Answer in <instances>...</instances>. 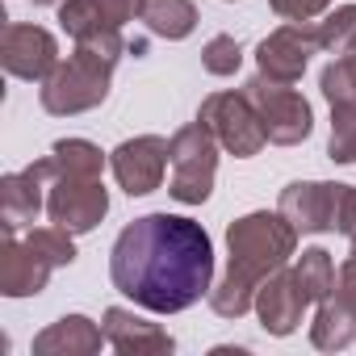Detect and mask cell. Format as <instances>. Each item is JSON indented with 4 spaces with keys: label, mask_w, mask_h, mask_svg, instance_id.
I'll list each match as a JSON object with an SVG mask.
<instances>
[{
    "label": "cell",
    "mask_w": 356,
    "mask_h": 356,
    "mask_svg": "<svg viewBox=\"0 0 356 356\" xmlns=\"http://www.w3.org/2000/svg\"><path fill=\"white\" fill-rule=\"evenodd\" d=\"M109 277L118 293L151 314L189 310L214 289V243L185 214H143L118 235Z\"/></svg>",
    "instance_id": "obj_1"
},
{
    "label": "cell",
    "mask_w": 356,
    "mask_h": 356,
    "mask_svg": "<svg viewBox=\"0 0 356 356\" xmlns=\"http://www.w3.org/2000/svg\"><path fill=\"white\" fill-rule=\"evenodd\" d=\"M298 243V227L277 210H256L239 222H231L227 231V248H231V264L218 289H210V306L222 318H239L248 310H256V289L285 268V260L293 256Z\"/></svg>",
    "instance_id": "obj_2"
},
{
    "label": "cell",
    "mask_w": 356,
    "mask_h": 356,
    "mask_svg": "<svg viewBox=\"0 0 356 356\" xmlns=\"http://www.w3.org/2000/svg\"><path fill=\"white\" fill-rule=\"evenodd\" d=\"M122 34H105V38H84L76 42V51L42 80V109L72 118L84 109H97L109 92V76L118 67L122 55Z\"/></svg>",
    "instance_id": "obj_3"
},
{
    "label": "cell",
    "mask_w": 356,
    "mask_h": 356,
    "mask_svg": "<svg viewBox=\"0 0 356 356\" xmlns=\"http://www.w3.org/2000/svg\"><path fill=\"white\" fill-rule=\"evenodd\" d=\"M76 260V243H72V231L63 227H30L26 239L17 235H5L0 243V293L5 298H30V293H42V285L51 281L55 268L72 264Z\"/></svg>",
    "instance_id": "obj_4"
},
{
    "label": "cell",
    "mask_w": 356,
    "mask_h": 356,
    "mask_svg": "<svg viewBox=\"0 0 356 356\" xmlns=\"http://www.w3.org/2000/svg\"><path fill=\"white\" fill-rule=\"evenodd\" d=\"M214 172H218V138L193 122L185 130L172 134V181L168 193L181 206H202L214 189Z\"/></svg>",
    "instance_id": "obj_5"
},
{
    "label": "cell",
    "mask_w": 356,
    "mask_h": 356,
    "mask_svg": "<svg viewBox=\"0 0 356 356\" xmlns=\"http://www.w3.org/2000/svg\"><path fill=\"white\" fill-rule=\"evenodd\" d=\"M243 92H248V101L256 105V113H260V122H264L268 143H277V147H293V143H302V138L310 134L314 113H310L306 97H302V92H293V84L268 80V76L260 72L256 80H248V84H243Z\"/></svg>",
    "instance_id": "obj_6"
},
{
    "label": "cell",
    "mask_w": 356,
    "mask_h": 356,
    "mask_svg": "<svg viewBox=\"0 0 356 356\" xmlns=\"http://www.w3.org/2000/svg\"><path fill=\"white\" fill-rule=\"evenodd\" d=\"M197 122L218 138V147H227V151L239 155V159L256 155V151L268 143L264 122H260V113H256V105L248 101L243 88H239V92H214V97H206Z\"/></svg>",
    "instance_id": "obj_7"
},
{
    "label": "cell",
    "mask_w": 356,
    "mask_h": 356,
    "mask_svg": "<svg viewBox=\"0 0 356 356\" xmlns=\"http://www.w3.org/2000/svg\"><path fill=\"white\" fill-rule=\"evenodd\" d=\"M109 210V193L101 185V176H84V172H63L55 163V181H51V193H47V214L55 227L72 231V235H84L92 231Z\"/></svg>",
    "instance_id": "obj_8"
},
{
    "label": "cell",
    "mask_w": 356,
    "mask_h": 356,
    "mask_svg": "<svg viewBox=\"0 0 356 356\" xmlns=\"http://www.w3.org/2000/svg\"><path fill=\"white\" fill-rule=\"evenodd\" d=\"M113 176L118 185L130 193V197H143V193H155L163 185V172L172 168V138H159V134H138V138H126L113 155Z\"/></svg>",
    "instance_id": "obj_9"
},
{
    "label": "cell",
    "mask_w": 356,
    "mask_h": 356,
    "mask_svg": "<svg viewBox=\"0 0 356 356\" xmlns=\"http://www.w3.org/2000/svg\"><path fill=\"white\" fill-rule=\"evenodd\" d=\"M47 181H55V155L34 159L30 168L9 172L5 181H0V227H5V235H17V231L34 227V218L47 210V202H42Z\"/></svg>",
    "instance_id": "obj_10"
},
{
    "label": "cell",
    "mask_w": 356,
    "mask_h": 356,
    "mask_svg": "<svg viewBox=\"0 0 356 356\" xmlns=\"http://www.w3.org/2000/svg\"><path fill=\"white\" fill-rule=\"evenodd\" d=\"M0 63L17 80H47L59 67V47L42 26H22L9 22L5 38H0Z\"/></svg>",
    "instance_id": "obj_11"
},
{
    "label": "cell",
    "mask_w": 356,
    "mask_h": 356,
    "mask_svg": "<svg viewBox=\"0 0 356 356\" xmlns=\"http://www.w3.org/2000/svg\"><path fill=\"white\" fill-rule=\"evenodd\" d=\"M314 302H318V298L298 281L293 268H277V273L256 289V314H260L264 331H273V335H289V331H298L302 314H306Z\"/></svg>",
    "instance_id": "obj_12"
},
{
    "label": "cell",
    "mask_w": 356,
    "mask_h": 356,
    "mask_svg": "<svg viewBox=\"0 0 356 356\" xmlns=\"http://www.w3.org/2000/svg\"><path fill=\"white\" fill-rule=\"evenodd\" d=\"M339 193H343V185H331V181H293L281 193V206L277 210L302 235L335 231V222H339Z\"/></svg>",
    "instance_id": "obj_13"
},
{
    "label": "cell",
    "mask_w": 356,
    "mask_h": 356,
    "mask_svg": "<svg viewBox=\"0 0 356 356\" xmlns=\"http://www.w3.org/2000/svg\"><path fill=\"white\" fill-rule=\"evenodd\" d=\"M138 9H143V0H63L59 22L76 42H84V38L122 34V26L134 22Z\"/></svg>",
    "instance_id": "obj_14"
},
{
    "label": "cell",
    "mask_w": 356,
    "mask_h": 356,
    "mask_svg": "<svg viewBox=\"0 0 356 356\" xmlns=\"http://www.w3.org/2000/svg\"><path fill=\"white\" fill-rule=\"evenodd\" d=\"M310 51H318L314 38H310V26H306V22H289V26H281L277 34H268V38L260 42L256 59H260V72H264L268 80L293 84V80L306 72Z\"/></svg>",
    "instance_id": "obj_15"
},
{
    "label": "cell",
    "mask_w": 356,
    "mask_h": 356,
    "mask_svg": "<svg viewBox=\"0 0 356 356\" xmlns=\"http://www.w3.org/2000/svg\"><path fill=\"white\" fill-rule=\"evenodd\" d=\"M105 343L122 356H147V352H172V335L159 331L155 323L138 318L134 310H122V306H109L105 310Z\"/></svg>",
    "instance_id": "obj_16"
},
{
    "label": "cell",
    "mask_w": 356,
    "mask_h": 356,
    "mask_svg": "<svg viewBox=\"0 0 356 356\" xmlns=\"http://www.w3.org/2000/svg\"><path fill=\"white\" fill-rule=\"evenodd\" d=\"M101 343H105V327H92L84 314H67L34 339V352L38 356H88V352H101Z\"/></svg>",
    "instance_id": "obj_17"
},
{
    "label": "cell",
    "mask_w": 356,
    "mask_h": 356,
    "mask_svg": "<svg viewBox=\"0 0 356 356\" xmlns=\"http://www.w3.org/2000/svg\"><path fill=\"white\" fill-rule=\"evenodd\" d=\"M138 17L151 26V34L168 38V42H181L193 34L197 26V9H193V0H143V9Z\"/></svg>",
    "instance_id": "obj_18"
},
{
    "label": "cell",
    "mask_w": 356,
    "mask_h": 356,
    "mask_svg": "<svg viewBox=\"0 0 356 356\" xmlns=\"http://www.w3.org/2000/svg\"><path fill=\"white\" fill-rule=\"evenodd\" d=\"M356 335V310L348 302H339L335 293H327L314 310V327H310V339L314 348H348Z\"/></svg>",
    "instance_id": "obj_19"
},
{
    "label": "cell",
    "mask_w": 356,
    "mask_h": 356,
    "mask_svg": "<svg viewBox=\"0 0 356 356\" xmlns=\"http://www.w3.org/2000/svg\"><path fill=\"white\" fill-rule=\"evenodd\" d=\"M306 26H310V38L318 51H331V55L356 51V5H343V9L327 13L323 22H306Z\"/></svg>",
    "instance_id": "obj_20"
},
{
    "label": "cell",
    "mask_w": 356,
    "mask_h": 356,
    "mask_svg": "<svg viewBox=\"0 0 356 356\" xmlns=\"http://www.w3.org/2000/svg\"><path fill=\"white\" fill-rule=\"evenodd\" d=\"M323 97L331 101V109L335 105H356V55L348 51V55H335V63H327L323 67Z\"/></svg>",
    "instance_id": "obj_21"
},
{
    "label": "cell",
    "mask_w": 356,
    "mask_h": 356,
    "mask_svg": "<svg viewBox=\"0 0 356 356\" xmlns=\"http://www.w3.org/2000/svg\"><path fill=\"white\" fill-rule=\"evenodd\" d=\"M51 155H55V163H59L63 172L101 176V168H105V155H101V147H92L88 138H59V143L51 147Z\"/></svg>",
    "instance_id": "obj_22"
},
{
    "label": "cell",
    "mask_w": 356,
    "mask_h": 356,
    "mask_svg": "<svg viewBox=\"0 0 356 356\" xmlns=\"http://www.w3.org/2000/svg\"><path fill=\"white\" fill-rule=\"evenodd\" d=\"M327 155L335 163H356V105H335Z\"/></svg>",
    "instance_id": "obj_23"
},
{
    "label": "cell",
    "mask_w": 356,
    "mask_h": 356,
    "mask_svg": "<svg viewBox=\"0 0 356 356\" xmlns=\"http://www.w3.org/2000/svg\"><path fill=\"white\" fill-rule=\"evenodd\" d=\"M202 63H206V72H210V76H235V72H239V63H243V51H239V42H235L231 34H218V38H210V42H206Z\"/></svg>",
    "instance_id": "obj_24"
},
{
    "label": "cell",
    "mask_w": 356,
    "mask_h": 356,
    "mask_svg": "<svg viewBox=\"0 0 356 356\" xmlns=\"http://www.w3.org/2000/svg\"><path fill=\"white\" fill-rule=\"evenodd\" d=\"M273 5V13L277 17H285V22H314L331 0H268Z\"/></svg>",
    "instance_id": "obj_25"
},
{
    "label": "cell",
    "mask_w": 356,
    "mask_h": 356,
    "mask_svg": "<svg viewBox=\"0 0 356 356\" xmlns=\"http://www.w3.org/2000/svg\"><path fill=\"white\" fill-rule=\"evenodd\" d=\"M335 298L356 310V239H352V256L335 268Z\"/></svg>",
    "instance_id": "obj_26"
},
{
    "label": "cell",
    "mask_w": 356,
    "mask_h": 356,
    "mask_svg": "<svg viewBox=\"0 0 356 356\" xmlns=\"http://www.w3.org/2000/svg\"><path fill=\"white\" fill-rule=\"evenodd\" d=\"M335 231L356 239V189L352 185H343V193H339V222H335Z\"/></svg>",
    "instance_id": "obj_27"
},
{
    "label": "cell",
    "mask_w": 356,
    "mask_h": 356,
    "mask_svg": "<svg viewBox=\"0 0 356 356\" xmlns=\"http://www.w3.org/2000/svg\"><path fill=\"white\" fill-rule=\"evenodd\" d=\"M34 5H59V0H34Z\"/></svg>",
    "instance_id": "obj_28"
}]
</instances>
